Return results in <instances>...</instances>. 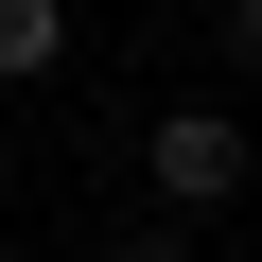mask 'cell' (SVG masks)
<instances>
[{
  "label": "cell",
  "instance_id": "obj_1",
  "mask_svg": "<svg viewBox=\"0 0 262 262\" xmlns=\"http://www.w3.org/2000/svg\"><path fill=\"white\" fill-rule=\"evenodd\" d=\"M245 175H262V140H245L227 105H158V122H140V192H158V227H192V210H227Z\"/></svg>",
  "mask_w": 262,
  "mask_h": 262
},
{
  "label": "cell",
  "instance_id": "obj_2",
  "mask_svg": "<svg viewBox=\"0 0 262 262\" xmlns=\"http://www.w3.org/2000/svg\"><path fill=\"white\" fill-rule=\"evenodd\" d=\"M70 70V0H0V88H53Z\"/></svg>",
  "mask_w": 262,
  "mask_h": 262
},
{
  "label": "cell",
  "instance_id": "obj_3",
  "mask_svg": "<svg viewBox=\"0 0 262 262\" xmlns=\"http://www.w3.org/2000/svg\"><path fill=\"white\" fill-rule=\"evenodd\" d=\"M105 262H210V245H192V227H158V210H140V227H122V245H105Z\"/></svg>",
  "mask_w": 262,
  "mask_h": 262
},
{
  "label": "cell",
  "instance_id": "obj_4",
  "mask_svg": "<svg viewBox=\"0 0 262 262\" xmlns=\"http://www.w3.org/2000/svg\"><path fill=\"white\" fill-rule=\"evenodd\" d=\"M210 53H227V70H262V0H227V18H210Z\"/></svg>",
  "mask_w": 262,
  "mask_h": 262
}]
</instances>
